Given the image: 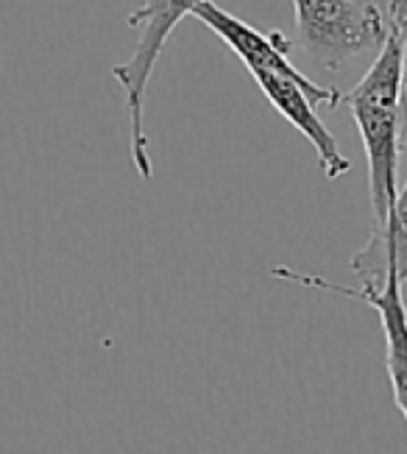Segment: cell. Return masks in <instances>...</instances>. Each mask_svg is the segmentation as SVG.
Here are the masks:
<instances>
[{
    "mask_svg": "<svg viewBox=\"0 0 407 454\" xmlns=\"http://www.w3.org/2000/svg\"><path fill=\"white\" fill-rule=\"evenodd\" d=\"M387 36L374 56V65L343 98L348 114L360 131L368 160V195L374 223L394 207L399 192V153H402V75H404V31L407 0L387 4Z\"/></svg>",
    "mask_w": 407,
    "mask_h": 454,
    "instance_id": "obj_1",
    "label": "cell"
},
{
    "mask_svg": "<svg viewBox=\"0 0 407 454\" xmlns=\"http://www.w3.org/2000/svg\"><path fill=\"white\" fill-rule=\"evenodd\" d=\"M296 14V48L307 62L335 73L352 59L380 53L387 17L372 0H290Z\"/></svg>",
    "mask_w": 407,
    "mask_h": 454,
    "instance_id": "obj_2",
    "label": "cell"
},
{
    "mask_svg": "<svg viewBox=\"0 0 407 454\" xmlns=\"http://www.w3.org/2000/svg\"><path fill=\"white\" fill-rule=\"evenodd\" d=\"M204 0H145V4L129 14V26L140 28V39L134 45V53L126 62L114 65L112 75L121 84L126 98V112H129V151H131V165L137 170L143 182L153 179V162H151V145H148V131H145V95L148 82L153 75L160 56L165 51L168 36L182 23V17L192 14Z\"/></svg>",
    "mask_w": 407,
    "mask_h": 454,
    "instance_id": "obj_3",
    "label": "cell"
},
{
    "mask_svg": "<svg viewBox=\"0 0 407 454\" xmlns=\"http://www.w3.org/2000/svg\"><path fill=\"white\" fill-rule=\"evenodd\" d=\"M277 279L285 282H296L313 290H326L335 295H346V299H355L372 307L380 315L382 334H385V368H387V380H391V393L394 402L402 412V419L407 424V304L402 299V282L396 276H385L382 285H360V287H346L333 279H324V276L313 273H301L294 268H274L270 270Z\"/></svg>",
    "mask_w": 407,
    "mask_h": 454,
    "instance_id": "obj_4",
    "label": "cell"
},
{
    "mask_svg": "<svg viewBox=\"0 0 407 454\" xmlns=\"http://www.w3.org/2000/svg\"><path fill=\"white\" fill-rule=\"evenodd\" d=\"M360 285H382L385 276L407 282V182L399 187L394 207L372 226L368 243L348 262Z\"/></svg>",
    "mask_w": 407,
    "mask_h": 454,
    "instance_id": "obj_5",
    "label": "cell"
},
{
    "mask_svg": "<svg viewBox=\"0 0 407 454\" xmlns=\"http://www.w3.org/2000/svg\"><path fill=\"white\" fill-rule=\"evenodd\" d=\"M402 121L407 123V31H404V75H402Z\"/></svg>",
    "mask_w": 407,
    "mask_h": 454,
    "instance_id": "obj_6",
    "label": "cell"
}]
</instances>
